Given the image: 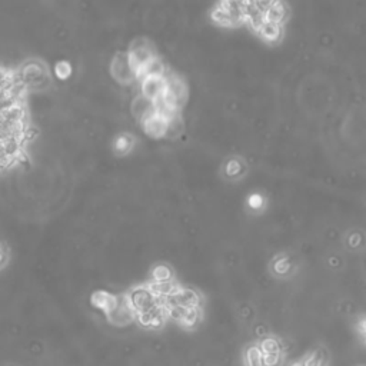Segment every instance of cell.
Masks as SVG:
<instances>
[{"mask_svg":"<svg viewBox=\"0 0 366 366\" xmlns=\"http://www.w3.org/2000/svg\"><path fill=\"white\" fill-rule=\"evenodd\" d=\"M212 20L219 25V26H226V28H233V26H239L238 22L229 15V12L219 4L214 12H212Z\"/></svg>","mask_w":366,"mask_h":366,"instance_id":"11","label":"cell"},{"mask_svg":"<svg viewBox=\"0 0 366 366\" xmlns=\"http://www.w3.org/2000/svg\"><path fill=\"white\" fill-rule=\"evenodd\" d=\"M257 33L260 35V37H262L267 43L275 44V43H278L283 37V25L265 20L264 25L259 28Z\"/></svg>","mask_w":366,"mask_h":366,"instance_id":"8","label":"cell"},{"mask_svg":"<svg viewBox=\"0 0 366 366\" xmlns=\"http://www.w3.org/2000/svg\"><path fill=\"white\" fill-rule=\"evenodd\" d=\"M132 114L142 122H145L149 116H152L154 112V100L143 96L142 93L136 94L130 104Z\"/></svg>","mask_w":366,"mask_h":366,"instance_id":"7","label":"cell"},{"mask_svg":"<svg viewBox=\"0 0 366 366\" xmlns=\"http://www.w3.org/2000/svg\"><path fill=\"white\" fill-rule=\"evenodd\" d=\"M128 56H129V61L132 63V66L136 69L138 75H139V71L146 65L149 63L153 58H156L158 55H156L154 51V47L152 46V43L145 39V37H138L135 39L129 49H128Z\"/></svg>","mask_w":366,"mask_h":366,"instance_id":"4","label":"cell"},{"mask_svg":"<svg viewBox=\"0 0 366 366\" xmlns=\"http://www.w3.org/2000/svg\"><path fill=\"white\" fill-rule=\"evenodd\" d=\"M276 2V0H255V4L260 8V9H262L264 12L272 5V4H275Z\"/></svg>","mask_w":366,"mask_h":366,"instance_id":"14","label":"cell"},{"mask_svg":"<svg viewBox=\"0 0 366 366\" xmlns=\"http://www.w3.org/2000/svg\"><path fill=\"white\" fill-rule=\"evenodd\" d=\"M12 262V249L6 240L0 239V272H4Z\"/></svg>","mask_w":366,"mask_h":366,"instance_id":"13","label":"cell"},{"mask_svg":"<svg viewBox=\"0 0 366 366\" xmlns=\"http://www.w3.org/2000/svg\"><path fill=\"white\" fill-rule=\"evenodd\" d=\"M51 73H54V78L58 80H68L73 73V68L69 61H59L55 63Z\"/></svg>","mask_w":366,"mask_h":366,"instance_id":"12","label":"cell"},{"mask_svg":"<svg viewBox=\"0 0 366 366\" xmlns=\"http://www.w3.org/2000/svg\"><path fill=\"white\" fill-rule=\"evenodd\" d=\"M288 18V9L282 0H276L267 11H265V20L283 25Z\"/></svg>","mask_w":366,"mask_h":366,"instance_id":"10","label":"cell"},{"mask_svg":"<svg viewBox=\"0 0 366 366\" xmlns=\"http://www.w3.org/2000/svg\"><path fill=\"white\" fill-rule=\"evenodd\" d=\"M29 97L15 68L0 65V173L23 166L30 158L37 132Z\"/></svg>","mask_w":366,"mask_h":366,"instance_id":"1","label":"cell"},{"mask_svg":"<svg viewBox=\"0 0 366 366\" xmlns=\"http://www.w3.org/2000/svg\"><path fill=\"white\" fill-rule=\"evenodd\" d=\"M15 73L29 94L43 93L54 87L55 78L49 65L37 56L23 59L15 66Z\"/></svg>","mask_w":366,"mask_h":366,"instance_id":"2","label":"cell"},{"mask_svg":"<svg viewBox=\"0 0 366 366\" xmlns=\"http://www.w3.org/2000/svg\"><path fill=\"white\" fill-rule=\"evenodd\" d=\"M243 22L255 32H257L259 28L264 25L265 12L255 4V0H246L243 4Z\"/></svg>","mask_w":366,"mask_h":366,"instance_id":"6","label":"cell"},{"mask_svg":"<svg viewBox=\"0 0 366 366\" xmlns=\"http://www.w3.org/2000/svg\"><path fill=\"white\" fill-rule=\"evenodd\" d=\"M4 366H20V365H18V363H13V362H8V363H5Z\"/></svg>","mask_w":366,"mask_h":366,"instance_id":"15","label":"cell"},{"mask_svg":"<svg viewBox=\"0 0 366 366\" xmlns=\"http://www.w3.org/2000/svg\"><path fill=\"white\" fill-rule=\"evenodd\" d=\"M139 89L140 93L152 100H158L164 92H165V78H156V76H143L139 78Z\"/></svg>","mask_w":366,"mask_h":366,"instance_id":"5","label":"cell"},{"mask_svg":"<svg viewBox=\"0 0 366 366\" xmlns=\"http://www.w3.org/2000/svg\"><path fill=\"white\" fill-rule=\"evenodd\" d=\"M166 73H168V69H166L165 63L162 62V59H161L159 56H156V58H153L149 63H146V65L139 71L138 79H139V78H143V76L165 78Z\"/></svg>","mask_w":366,"mask_h":366,"instance_id":"9","label":"cell"},{"mask_svg":"<svg viewBox=\"0 0 366 366\" xmlns=\"http://www.w3.org/2000/svg\"><path fill=\"white\" fill-rule=\"evenodd\" d=\"M111 75L114 80L122 86L133 85L138 80V72L132 66L126 51L115 55L111 62Z\"/></svg>","mask_w":366,"mask_h":366,"instance_id":"3","label":"cell"}]
</instances>
